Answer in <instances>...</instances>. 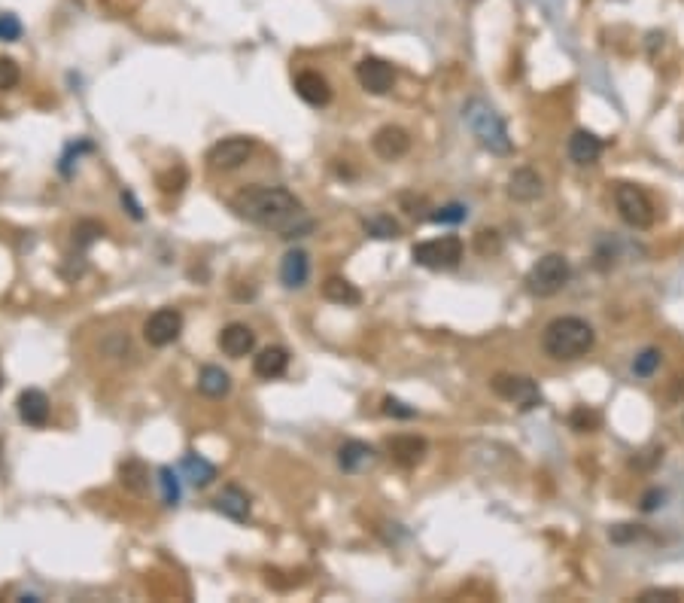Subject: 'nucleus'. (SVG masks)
<instances>
[{
	"mask_svg": "<svg viewBox=\"0 0 684 603\" xmlns=\"http://www.w3.org/2000/svg\"><path fill=\"white\" fill-rule=\"evenodd\" d=\"M232 210L247 223L277 232L287 241L311 235L313 229V219L304 214V204L283 186H249L232 198Z\"/></svg>",
	"mask_w": 684,
	"mask_h": 603,
	"instance_id": "f257e3e1",
	"label": "nucleus"
},
{
	"mask_svg": "<svg viewBox=\"0 0 684 603\" xmlns=\"http://www.w3.org/2000/svg\"><path fill=\"white\" fill-rule=\"evenodd\" d=\"M596 332L581 317H554L541 332V347L551 360H581L594 351Z\"/></svg>",
	"mask_w": 684,
	"mask_h": 603,
	"instance_id": "f03ea898",
	"label": "nucleus"
},
{
	"mask_svg": "<svg viewBox=\"0 0 684 603\" xmlns=\"http://www.w3.org/2000/svg\"><path fill=\"white\" fill-rule=\"evenodd\" d=\"M462 123L468 125V131L475 134V140L484 150L493 155H511L508 129H505V119L499 116L493 104H487L484 98H468L462 107Z\"/></svg>",
	"mask_w": 684,
	"mask_h": 603,
	"instance_id": "7ed1b4c3",
	"label": "nucleus"
},
{
	"mask_svg": "<svg viewBox=\"0 0 684 603\" xmlns=\"http://www.w3.org/2000/svg\"><path fill=\"white\" fill-rule=\"evenodd\" d=\"M572 281V266L562 253H547L526 274V290L539 299H551V296L562 293V287Z\"/></svg>",
	"mask_w": 684,
	"mask_h": 603,
	"instance_id": "20e7f679",
	"label": "nucleus"
},
{
	"mask_svg": "<svg viewBox=\"0 0 684 603\" xmlns=\"http://www.w3.org/2000/svg\"><path fill=\"white\" fill-rule=\"evenodd\" d=\"M615 208L624 223L633 226V229H648V226H654V217H657L648 193L633 186V183H617L615 186Z\"/></svg>",
	"mask_w": 684,
	"mask_h": 603,
	"instance_id": "39448f33",
	"label": "nucleus"
},
{
	"mask_svg": "<svg viewBox=\"0 0 684 603\" xmlns=\"http://www.w3.org/2000/svg\"><path fill=\"white\" fill-rule=\"evenodd\" d=\"M411 257L423 268H456L462 259V241L456 235L420 241V244H414V250H411Z\"/></svg>",
	"mask_w": 684,
	"mask_h": 603,
	"instance_id": "423d86ee",
	"label": "nucleus"
},
{
	"mask_svg": "<svg viewBox=\"0 0 684 603\" xmlns=\"http://www.w3.org/2000/svg\"><path fill=\"white\" fill-rule=\"evenodd\" d=\"M490 387H493L496 396H502L505 402L517 406L520 411H530V409H536L539 402H541V390H539V385H536L532 378H526V375L499 372V375H493Z\"/></svg>",
	"mask_w": 684,
	"mask_h": 603,
	"instance_id": "0eeeda50",
	"label": "nucleus"
},
{
	"mask_svg": "<svg viewBox=\"0 0 684 603\" xmlns=\"http://www.w3.org/2000/svg\"><path fill=\"white\" fill-rule=\"evenodd\" d=\"M253 150H256V144L249 138H225V140H219V144L210 147L208 168L210 171H216V174L238 171V168H244L249 162Z\"/></svg>",
	"mask_w": 684,
	"mask_h": 603,
	"instance_id": "6e6552de",
	"label": "nucleus"
},
{
	"mask_svg": "<svg viewBox=\"0 0 684 603\" xmlns=\"http://www.w3.org/2000/svg\"><path fill=\"white\" fill-rule=\"evenodd\" d=\"M183 332V314L177 308H159L144 323V338L153 347H168L180 338Z\"/></svg>",
	"mask_w": 684,
	"mask_h": 603,
	"instance_id": "1a4fd4ad",
	"label": "nucleus"
},
{
	"mask_svg": "<svg viewBox=\"0 0 684 603\" xmlns=\"http://www.w3.org/2000/svg\"><path fill=\"white\" fill-rule=\"evenodd\" d=\"M356 80H359V86L366 91H372V95H387L396 83V70L383 59H372V55H368V59H362L359 65H356Z\"/></svg>",
	"mask_w": 684,
	"mask_h": 603,
	"instance_id": "9d476101",
	"label": "nucleus"
},
{
	"mask_svg": "<svg viewBox=\"0 0 684 603\" xmlns=\"http://www.w3.org/2000/svg\"><path fill=\"white\" fill-rule=\"evenodd\" d=\"M19 417L28 424V427H46L49 424V411H52V406H49V396L43 393V390L37 387H28L19 393Z\"/></svg>",
	"mask_w": 684,
	"mask_h": 603,
	"instance_id": "9b49d317",
	"label": "nucleus"
},
{
	"mask_svg": "<svg viewBox=\"0 0 684 603\" xmlns=\"http://www.w3.org/2000/svg\"><path fill=\"white\" fill-rule=\"evenodd\" d=\"M295 91L311 107H326V104L332 101L329 80H326L323 74H317V70H302V74L295 76Z\"/></svg>",
	"mask_w": 684,
	"mask_h": 603,
	"instance_id": "f8f14e48",
	"label": "nucleus"
},
{
	"mask_svg": "<svg viewBox=\"0 0 684 603\" xmlns=\"http://www.w3.org/2000/svg\"><path fill=\"white\" fill-rule=\"evenodd\" d=\"M372 147H374V153L387 162L402 159V155L411 150V134L405 129H398V125H383V129L374 134Z\"/></svg>",
	"mask_w": 684,
	"mask_h": 603,
	"instance_id": "ddd939ff",
	"label": "nucleus"
},
{
	"mask_svg": "<svg viewBox=\"0 0 684 603\" xmlns=\"http://www.w3.org/2000/svg\"><path fill=\"white\" fill-rule=\"evenodd\" d=\"M541 195H545V180H541V174L532 171V168H517V171L508 177V198H515V202L530 204Z\"/></svg>",
	"mask_w": 684,
	"mask_h": 603,
	"instance_id": "4468645a",
	"label": "nucleus"
},
{
	"mask_svg": "<svg viewBox=\"0 0 684 603\" xmlns=\"http://www.w3.org/2000/svg\"><path fill=\"white\" fill-rule=\"evenodd\" d=\"M219 347H223L225 357L240 360L256 347V332L249 329L247 323H228L225 329L219 332Z\"/></svg>",
	"mask_w": 684,
	"mask_h": 603,
	"instance_id": "2eb2a0df",
	"label": "nucleus"
},
{
	"mask_svg": "<svg viewBox=\"0 0 684 603\" xmlns=\"http://www.w3.org/2000/svg\"><path fill=\"white\" fill-rule=\"evenodd\" d=\"M308 274H311V259L304 250H289L287 257L280 262V281L287 290H298L308 283Z\"/></svg>",
	"mask_w": 684,
	"mask_h": 603,
	"instance_id": "dca6fc26",
	"label": "nucleus"
},
{
	"mask_svg": "<svg viewBox=\"0 0 684 603\" xmlns=\"http://www.w3.org/2000/svg\"><path fill=\"white\" fill-rule=\"evenodd\" d=\"M387 448H389V457H393L398 466H417L420 460L426 457V439L396 436V439H389Z\"/></svg>",
	"mask_w": 684,
	"mask_h": 603,
	"instance_id": "f3484780",
	"label": "nucleus"
},
{
	"mask_svg": "<svg viewBox=\"0 0 684 603\" xmlns=\"http://www.w3.org/2000/svg\"><path fill=\"white\" fill-rule=\"evenodd\" d=\"M600 155H602V140L596 138V134L581 129L569 138V159H572L575 165H594Z\"/></svg>",
	"mask_w": 684,
	"mask_h": 603,
	"instance_id": "a211bd4d",
	"label": "nucleus"
},
{
	"mask_svg": "<svg viewBox=\"0 0 684 603\" xmlns=\"http://www.w3.org/2000/svg\"><path fill=\"white\" fill-rule=\"evenodd\" d=\"M289 369V353L283 351V347H265V351H259V357L253 360V372L259 375V378L265 381H274L280 378L283 372Z\"/></svg>",
	"mask_w": 684,
	"mask_h": 603,
	"instance_id": "6ab92c4d",
	"label": "nucleus"
},
{
	"mask_svg": "<svg viewBox=\"0 0 684 603\" xmlns=\"http://www.w3.org/2000/svg\"><path fill=\"white\" fill-rule=\"evenodd\" d=\"M216 509L232 521H247L249 518V496L238 485H225L216 496Z\"/></svg>",
	"mask_w": 684,
	"mask_h": 603,
	"instance_id": "aec40b11",
	"label": "nucleus"
},
{
	"mask_svg": "<svg viewBox=\"0 0 684 603\" xmlns=\"http://www.w3.org/2000/svg\"><path fill=\"white\" fill-rule=\"evenodd\" d=\"M374 460V448L366 442H356V439H350V442H344L338 448V464L344 472H359L362 466H368Z\"/></svg>",
	"mask_w": 684,
	"mask_h": 603,
	"instance_id": "412c9836",
	"label": "nucleus"
},
{
	"mask_svg": "<svg viewBox=\"0 0 684 603\" xmlns=\"http://www.w3.org/2000/svg\"><path fill=\"white\" fill-rule=\"evenodd\" d=\"M180 470L195 488H208L210 481L216 479V466H213L210 460H204L201 454H195V451H189L186 457H183Z\"/></svg>",
	"mask_w": 684,
	"mask_h": 603,
	"instance_id": "4be33fe9",
	"label": "nucleus"
},
{
	"mask_svg": "<svg viewBox=\"0 0 684 603\" xmlns=\"http://www.w3.org/2000/svg\"><path fill=\"white\" fill-rule=\"evenodd\" d=\"M198 390L210 400H223V396L232 390V378L228 372H223L219 366H204L201 375H198Z\"/></svg>",
	"mask_w": 684,
	"mask_h": 603,
	"instance_id": "5701e85b",
	"label": "nucleus"
},
{
	"mask_svg": "<svg viewBox=\"0 0 684 603\" xmlns=\"http://www.w3.org/2000/svg\"><path fill=\"white\" fill-rule=\"evenodd\" d=\"M323 296L329 302H334V305H344V308H350V305L362 302V293L347 278H329V281L323 283Z\"/></svg>",
	"mask_w": 684,
	"mask_h": 603,
	"instance_id": "b1692460",
	"label": "nucleus"
},
{
	"mask_svg": "<svg viewBox=\"0 0 684 603\" xmlns=\"http://www.w3.org/2000/svg\"><path fill=\"white\" fill-rule=\"evenodd\" d=\"M119 479H122V485L131 494H146L149 488V470L140 460H125V464L119 466Z\"/></svg>",
	"mask_w": 684,
	"mask_h": 603,
	"instance_id": "393cba45",
	"label": "nucleus"
},
{
	"mask_svg": "<svg viewBox=\"0 0 684 603\" xmlns=\"http://www.w3.org/2000/svg\"><path fill=\"white\" fill-rule=\"evenodd\" d=\"M366 232L372 238H381V241H389V238H398L402 235V229H398V223L393 217L387 214H377L372 219H366Z\"/></svg>",
	"mask_w": 684,
	"mask_h": 603,
	"instance_id": "a878e982",
	"label": "nucleus"
},
{
	"mask_svg": "<svg viewBox=\"0 0 684 603\" xmlns=\"http://www.w3.org/2000/svg\"><path fill=\"white\" fill-rule=\"evenodd\" d=\"M660 360H664V353H660L657 347H645V351L633 360V372H636L639 378H648V375H654V369L660 366Z\"/></svg>",
	"mask_w": 684,
	"mask_h": 603,
	"instance_id": "bb28decb",
	"label": "nucleus"
},
{
	"mask_svg": "<svg viewBox=\"0 0 684 603\" xmlns=\"http://www.w3.org/2000/svg\"><path fill=\"white\" fill-rule=\"evenodd\" d=\"M159 485L165 491V503L168 506H177L180 503V481H177V472L170 466H161L159 470Z\"/></svg>",
	"mask_w": 684,
	"mask_h": 603,
	"instance_id": "cd10ccee",
	"label": "nucleus"
},
{
	"mask_svg": "<svg viewBox=\"0 0 684 603\" xmlns=\"http://www.w3.org/2000/svg\"><path fill=\"white\" fill-rule=\"evenodd\" d=\"M21 80V70L12 59H6V55H0V91H10L16 89Z\"/></svg>",
	"mask_w": 684,
	"mask_h": 603,
	"instance_id": "c85d7f7f",
	"label": "nucleus"
},
{
	"mask_svg": "<svg viewBox=\"0 0 684 603\" xmlns=\"http://www.w3.org/2000/svg\"><path fill=\"white\" fill-rule=\"evenodd\" d=\"M569 424H572V430H578V432H594L596 427H600V415L596 411H590V409H575L572 411V417H569Z\"/></svg>",
	"mask_w": 684,
	"mask_h": 603,
	"instance_id": "c756f323",
	"label": "nucleus"
},
{
	"mask_svg": "<svg viewBox=\"0 0 684 603\" xmlns=\"http://www.w3.org/2000/svg\"><path fill=\"white\" fill-rule=\"evenodd\" d=\"M475 250L481 253V257H490V253L502 250V238H499V232H477Z\"/></svg>",
	"mask_w": 684,
	"mask_h": 603,
	"instance_id": "7c9ffc66",
	"label": "nucleus"
},
{
	"mask_svg": "<svg viewBox=\"0 0 684 603\" xmlns=\"http://www.w3.org/2000/svg\"><path fill=\"white\" fill-rule=\"evenodd\" d=\"M21 37V22L12 12H0V40L4 44H12V40Z\"/></svg>",
	"mask_w": 684,
	"mask_h": 603,
	"instance_id": "2f4dec72",
	"label": "nucleus"
},
{
	"mask_svg": "<svg viewBox=\"0 0 684 603\" xmlns=\"http://www.w3.org/2000/svg\"><path fill=\"white\" fill-rule=\"evenodd\" d=\"M429 219L432 223H462V219H466V208H462V204H444L436 214H429Z\"/></svg>",
	"mask_w": 684,
	"mask_h": 603,
	"instance_id": "473e14b6",
	"label": "nucleus"
},
{
	"mask_svg": "<svg viewBox=\"0 0 684 603\" xmlns=\"http://www.w3.org/2000/svg\"><path fill=\"white\" fill-rule=\"evenodd\" d=\"M159 186L161 193H180L183 186H186V171L183 168H177V171H168L159 177Z\"/></svg>",
	"mask_w": 684,
	"mask_h": 603,
	"instance_id": "72a5a7b5",
	"label": "nucleus"
},
{
	"mask_svg": "<svg viewBox=\"0 0 684 603\" xmlns=\"http://www.w3.org/2000/svg\"><path fill=\"white\" fill-rule=\"evenodd\" d=\"M383 415H389V417H405V421H408V417L417 415V409L405 406V402L396 400V396H387V400H383Z\"/></svg>",
	"mask_w": 684,
	"mask_h": 603,
	"instance_id": "f704fd0d",
	"label": "nucleus"
},
{
	"mask_svg": "<svg viewBox=\"0 0 684 603\" xmlns=\"http://www.w3.org/2000/svg\"><path fill=\"white\" fill-rule=\"evenodd\" d=\"M657 600L675 603V600H679V594H675V591H666V588H651V591H642V594H639V603H657Z\"/></svg>",
	"mask_w": 684,
	"mask_h": 603,
	"instance_id": "c9c22d12",
	"label": "nucleus"
},
{
	"mask_svg": "<svg viewBox=\"0 0 684 603\" xmlns=\"http://www.w3.org/2000/svg\"><path fill=\"white\" fill-rule=\"evenodd\" d=\"M660 500H664V494H660L657 488H654V491H648V494H645V500H642V509H645V512H654V509H657V503H660Z\"/></svg>",
	"mask_w": 684,
	"mask_h": 603,
	"instance_id": "e433bc0d",
	"label": "nucleus"
},
{
	"mask_svg": "<svg viewBox=\"0 0 684 603\" xmlns=\"http://www.w3.org/2000/svg\"><path fill=\"white\" fill-rule=\"evenodd\" d=\"M122 204H128V208H131V217H134V219H144V210H140V204L134 202L131 193H122Z\"/></svg>",
	"mask_w": 684,
	"mask_h": 603,
	"instance_id": "4c0bfd02",
	"label": "nucleus"
},
{
	"mask_svg": "<svg viewBox=\"0 0 684 603\" xmlns=\"http://www.w3.org/2000/svg\"><path fill=\"white\" fill-rule=\"evenodd\" d=\"M0 385H4V378H0Z\"/></svg>",
	"mask_w": 684,
	"mask_h": 603,
	"instance_id": "58836bf2",
	"label": "nucleus"
}]
</instances>
